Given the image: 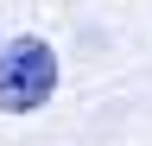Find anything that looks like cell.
<instances>
[{"label": "cell", "mask_w": 152, "mask_h": 146, "mask_svg": "<svg viewBox=\"0 0 152 146\" xmlns=\"http://www.w3.org/2000/svg\"><path fill=\"white\" fill-rule=\"evenodd\" d=\"M57 95V51L38 32L0 45V114H38Z\"/></svg>", "instance_id": "cell-1"}]
</instances>
